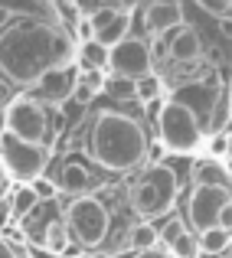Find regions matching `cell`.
<instances>
[{
    "instance_id": "34",
    "label": "cell",
    "mask_w": 232,
    "mask_h": 258,
    "mask_svg": "<svg viewBox=\"0 0 232 258\" xmlns=\"http://www.w3.org/2000/svg\"><path fill=\"white\" fill-rule=\"evenodd\" d=\"M7 196H10V180H0V203H7Z\"/></svg>"
},
{
    "instance_id": "27",
    "label": "cell",
    "mask_w": 232,
    "mask_h": 258,
    "mask_svg": "<svg viewBox=\"0 0 232 258\" xmlns=\"http://www.w3.org/2000/svg\"><path fill=\"white\" fill-rule=\"evenodd\" d=\"M30 186L33 189H36V196H39V203H43V200H49V196H56V183H52V180H43V176H39V180L36 183H30Z\"/></svg>"
},
{
    "instance_id": "8",
    "label": "cell",
    "mask_w": 232,
    "mask_h": 258,
    "mask_svg": "<svg viewBox=\"0 0 232 258\" xmlns=\"http://www.w3.org/2000/svg\"><path fill=\"white\" fill-rule=\"evenodd\" d=\"M151 66H154V52L138 36H128L108 49V72L111 76H125L131 82H138L141 76H151Z\"/></svg>"
},
{
    "instance_id": "24",
    "label": "cell",
    "mask_w": 232,
    "mask_h": 258,
    "mask_svg": "<svg viewBox=\"0 0 232 258\" xmlns=\"http://www.w3.org/2000/svg\"><path fill=\"white\" fill-rule=\"evenodd\" d=\"M203 252H200V239H196L193 232L190 235H183L180 242H177L173 248H170V258H200Z\"/></svg>"
},
{
    "instance_id": "33",
    "label": "cell",
    "mask_w": 232,
    "mask_h": 258,
    "mask_svg": "<svg viewBox=\"0 0 232 258\" xmlns=\"http://www.w3.org/2000/svg\"><path fill=\"white\" fill-rule=\"evenodd\" d=\"M0 258H13V248H10L7 239H0Z\"/></svg>"
},
{
    "instance_id": "19",
    "label": "cell",
    "mask_w": 232,
    "mask_h": 258,
    "mask_svg": "<svg viewBox=\"0 0 232 258\" xmlns=\"http://www.w3.org/2000/svg\"><path fill=\"white\" fill-rule=\"evenodd\" d=\"M10 209H13V216H20V219H30V216L39 209L36 189L33 186H20L17 193H13V200H10Z\"/></svg>"
},
{
    "instance_id": "13",
    "label": "cell",
    "mask_w": 232,
    "mask_h": 258,
    "mask_svg": "<svg viewBox=\"0 0 232 258\" xmlns=\"http://www.w3.org/2000/svg\"><path fill=\"white\" fill-rule=\"evenodd\" d=\"M167 52L177 59V62H196L200 59V52H203V39H200V33L193 30V26H183L180 33H177L173 39H170V46H167Z\"/></svg>"
},
{
    "instance_id": "14",
    "label": "cell",
    "mask_w": 232,
    "mask_h": 258,
    "mask_svg": "<svg viewBox=\"0 0 232 258\" xmlns=\"http://www.w3.org/2000/svg\"><path fill=\"white\" fill-rule=\"evenodd\" d=\"M88 186H92V173H88L85 164H79V160L63 164V170H59V189H66L72 196H85Z\"/></svg>"
},
{
    "instance_id": "1",
    "label": "cell",
    "mask_w": 232,
    "mask_h": 258,
    "mask_svg": "<svg viewBox=\"0 0 232 258\" xmlns=\"http://www.w3.org/2000/svg\"><path fill=\"white\" fill-rule=\"evenodd\" d=\"M76 62V43L52 20L20 17L0 33V72L30 92L46 72Z\"/></svg>"
},
{
    "instance_id": "30",
    "label": "cell",
    "mask_w": 232,
    "mask_h": 258,
    "mask_svg": "<svg viewBox=\"0 0 232 258\" xmlns=\"http://www.w3.org/2000/svg\"><path fill=\"white\" fill-rule=\"evenodd\" d=\"M13 216V209H10V203H0V226H7V219Z\"/></svg>"
},
{
    "instance_id": "10",
    "label": "cell",
    "mask_w": 232,
    "mask_h": 258,
    "mask_svg": "<svg viewBox=\"0 0 232 258\" xmlns=\"http://www.w3.org/2000/svg\"><path fill=\"white\" fill-rule=\"evenodd\" d=\"M76 88H79V66L72 62V66H59V69H52V72H46L43 79H39L36 85L30 88V98H36L39 105H66L69 98H76Z\"/></svg>"
},
{
    "instance_id": "15",
    "label": "cell",
    "mask_w": 232,
    "mask_h": 258,
    "mask_svg": "<svg viewBox=\"0 0 232 258\" xmlns=\"http://www.w3.org/2000/svg\"><path fill=\"white\" fill-rule=\"evenodd\" d=\"M193 176H196L200 186H229L232 189V180H229L226 167H219V160H213V157L196 160V164H193Z\"/></svg>"
},
{
    "instance_id": "23",
    "label": "cell",
    "mask_w": 232,
    "mask_h": 258,
    "mask_svg": "<svg viewBox=\"0 0 232 258\" xmlns=\"http://www.w3.org/2000/svg\"><path fill=\"white\" fill-rule=\"evenodd\" d=\"M183 235H190V226H187L183 219H167V226L160 229V242L167 245V252H170V248H173L177 242L183 239Z\"/></svg>"
},
{
    "instance_id": "11",
    "label": "cell",
    "mask_w": 232,
    "mask_h": 258,
    "mask_svg": "<svg viewBox=\"0 0 232 258\" xmlns=\"http://www.w3.org/2000/svg\"><path fill=\"white\" fill-rule=\"evenodd\" d=\"M88 23L95 30V39H98L105 49L118 46L121 39H128V26H131V7H95L88 10Z\"/></svg>"
},
{
    "instance_id": "25",
    "label": "cell",
    "mask_w": 232,
    "mask_h": 258,
    "mask_svg": "<svg viewBox=\"0 0 232 258\" xmlns=\"http://www.w3.org/2000/svg\"><path fill=\"white\" fill-rule=\"evenodd\" d=\"M200 10L219 20H232V4H219V0H200Z\"/></svg>"
},
{
    "instance_id": "37",
    "label": "cell",
    "mask_w": 232,
    "mask_h": 258,
    "mask_svg": "<svg viewBox=\"0 0 232 258\" xmlns=\"http://www.w3.org/2000/svg\"><path fill=\"white\" fill-rule=\"evenodd\" d=\"M4 134H7V121H4V114H0V141H4Z\"/></svg>"
},
{
    "instance_id": "21",
    "label": "cell",
    "mask_w": 232,
    "mask_h": 258,
    "mask_svg": "<svg viewBox=\"0 0 232 258\" xmlns=\"http://www.w3.org/2000/svg\"><path fill=\"white\" fill-rule=\"evenodd\" d=\"M200 239V252L203 255H219V252H226V248L232 245V235L229 232H222V229H206L203 235H196Z\"/></svg>"
},
{
    "instance_id": "26",
    "label": "cell",
    "mask_w": 232,
    "mask_h": 258,
    "mask_svg": "<svg viewBox=\"0 0 232 258\" xmlns=\"http://www.w3.org/2000/svg\"><path fill=\"white\" fill-rule=\"evenodd\" d=\"M229 144H232V138H226V134H213V138H209V154H213V160L229 157Z\"/></svg>"
},
{
    "instance_id": "29",
    "label": "cell",
    "mask_w": 232,
    "mask_h": 258,
    "mask_svg": "<svg viewBox=\"0 0 232 258\" xmlns=\"http://www.w3.org/2000/svg\"><path fill=\"white\" fill-rule=\"evenodd\" d=\"M72 33H76V39H79V43H88V39H95V30H92V23H88V17L82 20V23H79Z\"/></svg>"
},
{
    "instance_id": "16",
    "label": "cell",
    "mask_w": 232,
    "mask_h": 258,
    "mask_svg": "<svg viewBox=\"0 0 232 258\" xmlns=\"http://www.w3.org/2000/svg\"><path fill=\"white\" fill-rule=\"evenodd\" d=\"M125 239H128V248H134L141 255V252H151V248L160 245V229L151 226V222H134L125 232Z\"/></svg>"
},
{
    "instance_id": "39",
    "label": "cell",
    "mask_w": 232,
    "mask_h": 258,
    "mask_svg": "<svg viewBox=\"0 0 232 258\" xmlns=\"http://www.w3.org/2000/svg\"><path fill=\"white\" fill-rule=\"evenodd\" d=\"M226 173H229V180H232V157L226 160Z\"/></svg>"
},
{
    "instance_id": "17",
    "label": "cell",
    "mask_w": 232,
    "mask_h": 258,
    "mask_svg": "<svg viewBox=\"0 0 232 258\" xmlns=\"http://www.w3.org/2000/svg\"><path fill=\"white\" fill-rule=\"evenodd\" d=\"M79 66L85 72H105L108 69V49L98 43V39H88V43H79Z\"/></svg>"
},
{
    "instance_id": "4",
    "label": "cell",
    "mask_w": 232,
    "mask_h": 258,
    "mask_svg": "<svg viewBox=\"0 0 232 258\" xmlns=\"http://www.w3.org/2000/svg\"><path fill=\"white\" fill-rule=\"evenodd\" d=\"M66 232L69 242H76L79 248H98L108 242L111 232V213L98 196H76V200L66 206Z\"/></svg>"
},
{
    "instance_id": "22",
    "label": "cell",
    "mask_w": 232,
    "mask_h": 258,
    "mask_svg": "<svg viewBox=\"0 0 232 258\" xmlns=\"http://www.w3.org/2000/svg\"><path fill=\"white\" fill-rule=\"evenodd\" d=\"M101 92H105L111 101H131L134 98V82H131V79H125V76H111V72H108V76H105V88H101Z\"/></svg>"
},
{
    "instance_id": "6",
    "label": "cell",
    "mask_w": 232,
    "mask_h": 258,
    "mask_svg": "<svg viewBox=\"0 0 232 258\" xmlns=\"http://www.w3.org/2000/svg\"><path fill=\"white\" fill-rule=\"evenodd\" d=\"M4 121H7V134H13V138L23 141V144L43 147L46 134H49V114H46V108L39 105L36 98H30V95H17V98L7 105Z\"/></svg>"
},
{
    "instance_id": "31",
    "label": "cell",
    "mask_w": 232,
    "mask_h": 258,
    "mask_svg": "<svg viewBox=\"0 0 232 258\" xmlns=\"http://www.w3.org/2000/svg\"><path fill=\"white\" fill-rule=\"evenodd\" d=\"M138 258H170V252H163V248H151V252H141Z\"/></svg>"
},
{
    "instance_id": "12",
    "label": "cell",
    "mask_w": 232,
    "mask_h": 258,
    "mask_svg": "<svg viewBox=\"0 0 232 258\" xmlns=\"http://www.w3.org/2000/svg\"><path fill=\"white\" fill-rule=\"evenodd\" d=\"M141 20H144V33H147V36H151V39H163L170 30H177V26L183 23V7L170 4V0H154V4L144 7Z\"/></svg>"
},
{
    "instance_id": "32",
    "label": "cell",
    "mask_w": 232,
    "mask_h": 258,
    "mask_svg": "<svg viewBox=\"0 0 232 258\" xmlns=\"http://www.w3.org/2000/svg\"><path fill=\"white\" fill-rule=\"evenodd\" d=\"M7 26H10V10H7V7L0 4V33H4Z\"/></svg>"
},
{
    "instance_id": "36",
    "label": "cell",
    "mask_w": 232,
    "mask_h": 258,
    "mask_svg": "<svg viewBox=\"0 0 232 258\" xmlns=\"http://www.w3.org/2000/svg\"><path fill=\"white\" fill-rule=\"evenodd\" d=\"M226 108H229V118H232V82H229V88H226Z\"/></svg>"
},
{
    "instance_id": "38",
    "label": "cell",
    "mask_w": 232,
    "mask_h": 258,
    "mask_svg": "<svg viewBox=\"0 0 232 258\" xmlns=\"http://www.w3.org/2000/svg\"><path fill=\"white\" fill-rule=\"evenodd\" d=\"M0 180H10V176H7V170H4V160H0Z\"/></svg>"
},
{
    "instance_id": "3",
    "label": "cell",
    "mask_w": 232,
    "mask_h": 258,
    "mask_svg": "<svg viewBox=\"0 0 232 258\" xmlns=\"http://www.w3.org/2000/svg\"><path fill=\"white\" fill-rule=\"evenodd\" d=\"M177 196H180V183H177V173L170 167H147L144 173L138 176L131 189V206L134 213L141 216V222H151L167 216L170 209L177 206Z\"/></svg>"
},
{
    "instance_id": "28",
    "label": "cell",
    "mask_w": 232,
    "mask_h": 258,
    "mask_svg": "<svg viewBox=\"0 0 232 258\" xmlns=\"http://www.w3.org/2000/svg\"><path fill=\"white\" fill-rule=\"evenodd\" d=\"M216 229H222V232L232 235V200L219 209V216H216Z\"/></svg>"
},
{
    "instance_id": "7",
    "label": "cell",
    "mask_w": 232,
    "mask_h": 258,
    "mask_svg": "<svg viewBox=\"0 0 232 258\" xmlns=\"http://www.w3.org/2000/svg\"><path fill=\"white\" fill-rule=\"evenodd\" d=\"M0 160H4V170L10 180L30 186V183H36L43 176L46 164H49V151L36 147V144H23L13 134H4V141H0Z\"/></svg>"
},
{
    "instance_id": "20",
    "label": "cell",
    "mask_w": 232,
    "mask_h": 258,
    "mask_svg": "<svg viewBox=\"0 0 232 258\" xmlns=\"http://www.w3.org/2000/svg\"><path fill=\"white\" fill-rule=\"evenodd\" d=\"M163 92V79L157 76V72H151V76H141L138 82H134V98L141 101V105H151V101L160 98Z\"/></svg>"
},
{
    "instance_id": "35",
    "label": "cell",
    "mask_w": 232,
    "mask_h": 258,
    "mask_svg": "<svg viewBox=\"0 0 232 258\" xmlns=\"http://www.w3.org/2000/svg\"><path fill=\"white\" fill-rule=\"evenodd\" d=\"M219 30H222V36L232 39V20H219Z\"/></svg>"
},
{
    "instance_id": "5",
    "label": "cell",
    "mask_w": 232,
    "mask_h": 258,
    "mask_svg": "<svg viewBox=\"0 0 232 258\" xmlns=\"http://www.w3.org/2000/svg\"><path fill=\"white\" fill-rule=\"evenodd\" d=\"M157 131H160V141L167 151L173 154H187L196 151V144L203 141V127H200V114L196 108H190L187 101L170 98L160 105V114H157Z\"/></svg>"
},
{
    "instance_id": "18",
    "label": "cell",
    "mask_w": 232,
    "mask_h": 258,
    "mask_svg": "<svg viewBox=\"0 0 232 258\" xmlns=\"http://www.w3.org/2000/svg\"><path fill=\"white\" fill-rule=\"evenodd\" d=\"M39 242H43L52 255H63L66 248H69V232H66V222L63 219H46L43 232H39Z\"/></svg>"
},
{
    "instance_id": "9",
    "label": "cell",
    "mask_w": 232,
    "mask_h": 258,
    "mask_svg": "<svg viewBox=\"0 0 232 258\" xmlns=\"http://www.w3.org/2000/svg\"><path fill=\"white\" fill-rule=\"evenodd\" d=\"M229 200H232L229 186H200L196 183L190 200H187V216H190V226L196 229V235H203L206 229L216 226V216H219V209Z\"/></svg>"
},
{
    "instance_id": "2",
    "label": "cell",
    "mask_w": 232,
    "mask_h": 258,
    "mask_svg": "<svg viewBox=\"0 0 232 258\" xmlns=\"http://www.w3.org/2000/svg\"><path fill=\"white\" fill-rule=\"evenodd\" d=\"M88 154L111 173H128L147 157V131L125 111H98L88 134Z\"/></svg>"
}]
</instances>
